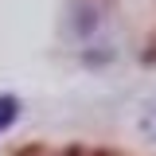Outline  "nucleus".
<instances>
[{"label":"nucleus","instance_id":"nucleus-2","mask_svg":"<svg viewBox=\"0 0 156 156\" xmlns=\"http://www.w3.org/2000/svg\"><path fill=\"white\" fill-rule=\"evenodd\" d=\"M144 133H148V136L156 140V101L148 105V113H144Z\"/></svg>","mask_w":156,"mask_h":156},{"label":"nucleus","instance_id":"nucleus-1","mask_svg":"<svg viewBox=\"0 0 156 156\" xmlns=\"http://www.w3.org/2000/svg\"><path fill=\"white\" fill-rule=\"evenodd\" d=\"M16 113H20V101H16V98H0V133L16 121Z\"/></svg>","mask_w":156,"mask_h":156}]
</instances>
